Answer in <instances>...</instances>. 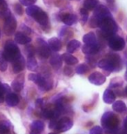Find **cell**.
Here are the masks:
<instances>
[{"label":"cell","mask_w":127,"mask_h":134,"mask_svg":"<svg viewBox=\"0 0 127 134\" xmlns=\"http://www.w3.org/2000/svg\"><path fill=\"white\" fill-rule=\"evenodd\" d=\"M99 27L101 28V34L104 38L110 39L118 31V25L112 17H108L102 20Z\"/></svg>","instance_id":"6da1fadb"},{"label":"cell","mask_w":127,"mask_h":134,"mask_svg":"<svg viewBox=\"0 0 127 134\" xmlns=\"http://www.w3.org/2000/svg\"><path fill=\"white\" fill-rule=\"evenodd\" d=\"M101 123L103 127L104 128L107 132H114L118 128V119L116 115L112 111H107L104 113L101 119Z\"/></svg>","instance_id":"7a4b0ae2"},{"label":"cell","mask_w":127,"mask_h":134,"mask_svg":"<svg viewBox=\"0 0 127 134\" xmlns=\"http://www.w3.org/2000/svg\"><path fill=\"white\" fill-rule=\"evenodd\" d=\"M4 56L6 61L13 62L20 54V51L18 49V45L15 44L14 41L8 40L5 42L4 50Z\"/></svg>","instance_id":"3957f363"},{"label":"cell","mask_w":127,"mask_h":134,"mask_svg":"<svg viewBox=\"0 0 127 134\" xmlns=\"http://www.w3.org/2000/svg\"><path fill=\"white\" fill-rule=\"evenodd\" d=\"M32 18H34L35 21H37V22L39 24L43 30L45 31H49L51 25L49 22V18H48V15L46 14V12H45L44 10L38 7L37 12L32 16Z\"/></svg>","instance_id":"277c9868"},{"label":"cell","mask_w":127,"mask_h":134,"mask_svg":"<svg viewBox=\"0 0 127 134\" xmlns=\"http://www.w3.org/2000/svg\"><path fill=\"white\" fill-rule=\"evenodd\" d=\"M16 29H17V20L15 19V18L12 15H10V17L5 18L4 25V33L7 36H12L14 34Z\"/></svg>","instance_id":"5b68a950"},{"label":"cell","mask_w":127,"mask_h":134,"mask_svg":"<svg viewBox=\"0 0 127 134\" xmlns=\"http://www.w3.org/2000/svg\"><path fill=\"white\" fill-rule=\"evenodd\" d=\"M109 46L111 49L116 52L122 51L125 46V41L119 36H112L109 39Z\"/></svg>","instance_id":"8992f818"},{"label":"cell","mask_w":127,"mask_h":134,"mask_svg":"<svg viewBox=\"0 0 127 134\" xmlns=\"http://www.w3.org/2000/svg\"><path fill=\"white\" fill-rule=\"evenodd\" d=\"M93 17H95L96 18L102 22V20H104V18H106L108 17H112L111 14L109 9L107 7H105L104 5L98 4L95 10H94V14Z\"/></svg>","instance_id":"52a82bcc"},{"label":"cell","mask_w":127,"mask_h":134,"mask_svg":"<svg viewBox=\"0 0 127 134\" xmlns=\"http://www.w3.org/2000/svg\"><path fill=\"white\" fill-rule=\"evenodd\" d=\"M73 126V122L72 120H71L69 118H62V119L58 121L56 125L55 129L59 132H67L68 130H70L71 128Z\"/></svg>","instance_id":"ba28073f"},{"label":"cell","mask_w":127,"mask_h":134,"mask_svg":"<svg viewBox=\"0 0 127 134\" xmlns=\"http://www.w3.org/2000/svg\"><path fill=\"white\" fill-rule=\"evenodd\" d=\"M37 51H38L39 55L45 58H49L51 56V50H50L49 44L42 38L37 39Z\"/></svg>","instance_id":"9c48e42d"},{"label":"cell","mask_w":127,"mask_h":134,"mask_svg":"<svg viewBox=\"0 0 127 134\" xmlns=\"http://www.w3.org/2000/svg\"><path fill=\"white\" fill-rule=\"evenodd\" d=\"M89 81L95 85H101L105 82V77L98 71H95L91 73L88 77Z\"/></svg>","instance_id":"30bf717a"},{"label":"cell","mask_w":127,"mask_h":134,"mask_svg":"<svg viewBox=\"0 0 127 134\" xmlns=\"http://www.w3.org/2000/svg\"><path fill=\"white\" fill-rule=\"evenodd\" d=\"M25 66V58L22 55H19L16 59L12 62V69L15 73H20Z\"/></svg>","instance_id":"8fae6325"},{"label":"cell","mask_w":127,"mask_h":134,"mask_svg":"<svg viewBox=\"0 0 127 134\" xmlns=\"http://www.w3.org/2000/svg\"><path fill=\"white\" fill-rule=\"evenodd\" d=\"M24 83H25V76H24V74L18 75V76L13 80V82L12 84V89L17 92H21L24 87Z\"/></svg>","instance_id":"7c38bea8"},{"label":"cell","mask_w":127,"mask_h":134,"mask_svg":"<svg viewBox=\"0 0 127 134\" xmlns=\"http://www.w3.org/2000/svg\"><path fill=\"white\" fill-rule=\"evenodd\" d=\"M98 65L99 68L104 70V71H115V66H114V65H113V63L112 62V60H111L109 58L100 60L98 62Z\"/></svg>","instance_id":"4fadbf2b"},{"label":"cell","mask_w":127,"mask_h":134,"mask_svg":"<svg viewBox=\"0 0 127 134\" xmlns=\"http://www.w3.org/2000/svg\"><path fill=\"white\" fill-rule=\"evenodd\" d=\"M82 51L86 55H94L99 52V46L98 44H85Z\"/></svg>","instance_id":"5bb4252c"},{"label":"cell","mask_w":127,"mask_h":134,"mask_svg":"<svg viewBox=\"0 0 127 134\" xmlns=\"http://www.w3.org/2000/svg\"><path fill=\"white\" fill-rule=\"evenodd\" d=\"M62 61H63V59H62L61 56L55 53V54H53L52 56H51L50 57L49 63L53 68L59 69L62 66Z\"/></svg>","instance_id":"9a60e30c"},{"label":"cell","mask_w":127,"mask_h":134,"mask_svg":"<svg viewBox=\"0 0 127 134\" xmlns=\"http://www.w3.org/2000/svg\"><path fill=\"white\" fill-rule=\"evenodd\" d=\"M5 102H6L7 105L13 107L18 105V104L19 103V98L17 94L10 92L7 94L6 98H5Z\"/></svg>","instance_id":"2e32d148"},{"label":"cell","mask_w":127,"mask_h":134,"mask_svg":"<svg viewBox=\"0 0 127 134\" xmlns=\"http://www.w3.org/2000/svg\"><path fill=\"white\" fill-rule=\"evenodd\" d=\"M12 15L10 12L8 8L7 3L4 0H0V18H7Z\"/></svg>","instance_id":"e0dca14e"},{"label":"cell","mask_w":127,"mask_h":134,"mask_svg":"<svg viewBox=\"0 0 127 134\" xmlns=\"http://www.w3.org/2000/svg\"><path fill=\"white\" fill-rule=\"evenodd\" d=\"M62 21L64 24H65L66 25H72L78 21V17L74 14H70V13H66L62 16Z\"/></svg>","instance_id":"ac0fdd59"},{"label":"cell","mask_w":127,"mask_h":134,"mask_svg":"<svg viewBox=\"0 0 127 134\" xmlns=\"http://www.w3.org/2000/svg\"><path fill=\"white\" fill-rule=\"evenodd\" d=\"M14 39L18 44H27L31 41V37L26 36V35L24 34L23 32H17L16 33Z\"/></svg>","instance_id":"d6986e66"},{"label":"cell","mask_w":127,"mask_h":134,"mask_svg":"<svg viewBox=\"0 0 127 134\" xmlns=\"http://www.w3.org/2000/svg\"><path fill=\"white\" fill-rule=\"evenodd\" d=\"M48 44H49L50 49L54 51V52H58L62 48V43L58 37H51V38H50Z\"/></svg>","instance_id":"ffe728a7"},{"label":"cell","mask_w":127,"mask_h":134,"mask_svg":"<svg viewBox=\"0 0 127 134\" xmlns=\"http://www.w3.org/2000/svg\"><path fill=\"white\" fill-rule=\"evenodd\" d=\"M115 98H116L115 93L113 92L112 90L107 89V90L104 91V95H103V99H104V103H106L108 104H111L114 103Z\"/></svg>","instance_id":"44dd1931"},{"label":"cell","mask_w":127,"mask_h":134,"mask_svg":"<svg viewBox=\"0 0 127 134\" xmlns=\"http://www.w3.org/2000/svg\"><path fill=\"white\" fill-rule=\"evenodd\" d=\"M62 59L64 61V63L67 64L68 65H77L78 63V60L77 58H75L74 56H72L70 53H64V54L62 56Z\"/></svg>","instance_id":"7402d4cb"},{"label":"cell","mask_w":127,"mask_h":134,"mask_svg":"<svg viewBox=\"0 0 127 134\" xmlns=\"http://www.w3.org/2000/svg\"><path fill=\"white\" fill-rule=\"evenodd\" d=\"M83 41L85 44H97V37L93 32H89L83 37Z\"/></svg>","instance_id":"603a6c76"},{"label":"cell","mask_w":127,"mask_h":134,"mask_svg":"<svg viewBox=\"0 0 127 134\" xmlns=\"http://www.w3.org/2000/svg\"><path fill=\"white\" fill-rule=\"evenodd\" d=\"M81 46V44L79 41H78V40H71L68 44H67V52L68 53H73L74 52H76V51Z\"/></svg>","instance_id":"cb8c5ba5"},{"label":"cell","mask_w":127,"mask_h":134,"mask_svg":"<svg viewBox=\"0 0 127 134\" xmlns=\"http://www.w3.org/2000/svg\"><path fill=\"white\" fill-rule=\"evenodd\" d=\"M112 62L113 63V65L115 66V71H118V70H121V67H122V64H121V58L117 54H112L109 55V57Z\"/></svg>","instance_id":"d4e9b609"},{"label":"cell","mask_w":127,"mask_h":134,"mask_svg":"<svg viewBox=\"0 0 127 134\" xmlns=\"http://www.w3.org/2000/svg\"><path fill=\"white\" fill-rule=\"evenodd\" d=\"M112 109H113V111H115L116 112L121 113V112H124L126 110V105L123 101L118 100L112 104Z\"/></svg>","instance_id":"484cf974"},{"label":"cell","mask_w":127,"mask_h":134,"mask_svg":"<svg viewBox=\"0 0 127 134\" xmlns=\"http://www.w3.org/2000/svg\"><path fill=\"white\" fill-rule=\"evenodd\" d=\"M26 66H27V69H28L29 71H37V62L36 58H35L34 57H28V59H27V63H26Z\"/></svg>","instance_id":"4316f807"},{"label":"cell","mask_w":127,"mask_h":134,"mask_svg":"<svg viewBox=\"0 0 127 134\" xmlns=\"http://www.w3.org/2000/svg\"><path fill=\"white\" fill-rule=\"evenodd\" d=\"M98 4L99 3L98 0H85V2H84V8L87 10H95Z\"/></svg>","instance_id":"83f0119b"},{"label":"cell","mask_w":127,"mask_h":134,"mask_svg":"<svg viewBox=\"0 0 127 134\" xmlns=\"http://www.w3.org/2000/svg\"><path fill=\"white\" fill-rule=\"evenodd\" d=\"M39 88L43 91H49L52 88V82L51 80L45 79L44 77H43V80L41 81V83L38 85Z\"/></svg>","instance_id":"f1b7e54d"},{"label":"cell","mask_w":127,"mask_h":134,"mask_svg":"<svg viewBox=\"0 0 127 134\" xmlns=\"http://www.w3.org/2000/svg\"><path fill=\"white\" fill-rule=\"evenodd\" d=\"M44 128H45L44 123L42 121H40V120H35V121L32 122V124L31 125V129L37 132H42V131L44 130Z\"/></svg>","instance_id":"f546056e"},{"label":"cell","mask_w":127,"mask_h":134,"mask_svg":"<svg viewBox=\"0 0 127 134\" xmlns=\"http://www.w3.org/2000/svg\"><path fill=\"white\" fill-rule=\"evenodd\" d=\"M42 116L45 119H52L55 118V110L51 109H45L42 111Z\"/></svg>","instance_id":"4dcf8cb0"},{"label":"cell","mask_w":127,"mask_h":134,"mask_svg":"<svg viewBox=\"0 0 127 134\" xmlns=\"http://www.w3.org/2000/svg\"><path fill=\"white\" fill-rule=\"evenodd\" d=\"M29 79L31 80V81H32L33 83H35V84H37V85H38L40 83H41V81L43 80V76H41V75L39 74H36V73H31L29 75Z\"/></svg>","instance_id":"1f68e13d"},{"label":"cell","mask_w":127,"mask_h":134,"mask_svg":"<svg viewBox=\"0 0 127 134\" xmlns=\"http://www.w3.org/2000/svg\"><path fill=\"white\" fill-rule=\"evenodd\" d=\"M10 131V123L7 121L0 122V134H7Z\"/></svg>","instance_id":"d6a6232c"},{"label":"cell","mask_w":127,"mask_h":134,"mask_svg":"<svg viewBox=\"0 0 127 134\" xmlns=\"http://www.w3.org/2000/svg\"><path fill=\"white\" fill-rule=\"evenodd\" d=\"M80 16H81L80 22L82 25H85V24L86 23V21H87V19H88V16H89L88 10L86 9H85V8L80 9Z\"/></svg>","instance_id":"836d02e7"},{"label":"cell","mask_w":127,"mask_h":134,"mask_svg":"<svg viewBox=\"0 0 127 134\" xmlns=\"http://www.w3.org/2000/svg\"><path fill=\"white\" fill-rule=\"evenodd\" d=\"M89 71V66L85 64H80L76 67V72L78 74H84Z\"/></svg>","instance_id":"e575fe53"},{"label":"cell","mask_w":127,"mask_h":134,"mask_svg":"<svg viewBox=\"0 0 127 134\" xmlns=\"http://www.w3.org/2000/svg\"><path fill=\"white\" fill-rule=\"evenodd\" d=\"M123 85V80L120 79V77H115L112 80L110 84V87L112 88H118L120 85Z\"/></svg>","instance_id":"d590c367"},{"label":"cell","mask_w":127,"mask_h":134,"mask_svg":"<svg viewBox=\"0 0 127 134\" xmlns=\"http://www.w3.org/2000/svg\"><path fill=\"white\" fill-rule=\"evenodd\" d=\"M100 24L101 22L99 21L98 18H96L95 17H93L91 18V21H90V26L92 28H95V27H98V26H100Z\"/></svg>","instance_id":"8d00e7d4"},{"label":"cell","mask_w":127,"mask_h":134,"mask_svg":"<svg viewBox=\"0 0 127 134\" xmlns=\"http://www.w3.org/2000/svg\"><path fill=\"white\" fill-rule=\"evenodd\" d=\"M25 52L28 55V57H34L35 54V49L32 45H27L25 47Z\"/></svg>","instance_id":"74e56055"},{"label":"cell","mask_w":127,"mask_h":134,"mask_svg":"<svg viewBox=\"0 0 127 134\" xmlns=\"http://www.w3.org/2000/svg\"><path fill=\"white\" fill-rule=\"evenodd\" d=\"M90 134H103V129L100 126H94L90 130Z\"/></svg>","instance_id":"f35d334b"},{"label":"cell","mask_w":127,"mask_h":134,"mask_svg":"<svg viewBox=\"0 0 127 134\" xmlns=\"http://www.w3.org/2000/svg\"><path fill=\"white\" fill-rule=\"evenodd\" d=\"M14 10H15V12L16 13H17L18 15H23V13H24V10H23V7H22V5H21L20 4H18V3H17V4H15L14 5Z\"/></svg>","instance_id":"ab89813d"},{"label":"cell","mask_w":127,"mask_h":134,"mask_svg":"<svg viewBox=\"0 0 127 134\" xmlns=\"http://www.w3.org/2000/svg\"><path fill=\"white\" fill-rule=\"evenodd\" d=\"M19 2L25 6H31L37 2V0H19Z\"/></svg>","instance_id":"60d3db41"},{"label":"cell","mask_w":127,"mask_h":134,"mask_svg":"<svg viewBox=\"0 0 127 134\" xmlns=\"http://www.w3.org/2000/svg\"><path fill=\"white\" fill-rule=\"evenodd\" d=\"M64 73L66 75V76H72V73H73V71H72V69L71 68V67L69 66H65L64 69Z\"/></svg>","instance_id":"b9f144b4"},{"label":"cell","mask_w":127,"mask_h":134,"mask_svg":"<svg viewBox=\"0 0 127 134\" xmlns=\"http://www.w3.org/2000/svg\"><path fill=\"white\" fill-rule=\"evenodd\" d=\"M6 70H7V62H6V61H4V62L0 64V71H5Z\"/></svg>","instance_id":"7bdbcfd3"},{"label":"cell","mask_w":127,"mask_h":134,"mask_svg":"<svg viewBox=\"0 0 127 134\" xmlns=\"http://www.w3.org/2000/svg\"><path fill=\"white\" fill-rule=\"evenodd\" d=\"M43 104H44V100H43L42 98H37L36 100V105L37 107H42Z\"/></svg>","instance_id":"ee69618b"},{"label":"cell","mask_w":127,"mask_h":134,"mask_svg":"<svg viewBox=\"0 0 127 134\" xmlns=\"http://www.w3.org/2000/svg\"><path fill=\"white\" fill-rule=\"evenodd\" d=\"M21 29H22V30H24L25 31H24V32H25V33H31V30L30 28H28V27H26L25 25H22L21 26Z\"/></svg>","instance_id":"f6af8a7d"},{"label":"cell","mask_w":127,"mask_h":134,"mask_svg":"<svg viewBox=\"0 0 127 134\" xmlns=\"http://www.w3.org/2000/svg\"><path fill=\"white\" fill-rule=\"evenodd\" d=\"M4 61H6V60H5V58H4V53H3V52H0V64L3 63V62H4Z\"/></svg>","instance_id":"bcb514c9"},{"label":"cell","mask_w":127,"mask_h":134,"mask_svg":"<svg viewBox=\"0 0 127 134\" xmlns=\"http://www.w3.org/2000/svg\"><path fill=\"white\" fill-rule=\"evenodd\" d=\"M4 94H3V93H1V92H0V104H1V103H3V102H4Z\"/></svg>","instance_id":"7dc6e473"},{"label":"cell","mask_w":127,"mask_h":134,"mask_svg":"<svg viewBox=\"0 0 127 134\" xmlns=\"http://www.w3.org/2000/svg\"><path fill=\"white\" fill-rule=\"evenodd\" d=\"M124 126H125V128L127 130V116L125 119H124Z\"/></svg>","instance_id":"c3c4849f"},{"label":"cell","mask_w":127,"mask_h":134,"mask_svg":"<svg viewBox=\"0 0 127 134\" xmlns=\"http://www.w3.org/2000/svg\"><path fill=\"white\" fill-rule=\"evenodd\" d=\"M30 134H39V132H35V131H31V133Z\"/></svg>","instance_id":"681fc988"},{"label":"cell","mask_w":127,"mask_h":134,"mask_svg":"<svg viewBox=\"0 0 127 134\" xmlns=\"http://www.w3.org/2000/svg\"><path fill=\"white\" fill-rule=\"evenodd\" d=\"M108 3H110V4H112L113 2H114V0H107Z\"/></svg>","instance_id":"f907efd6"},{"label":"cell","mask_w":127,"mask_h":134,"mask_svg":"<svg viewBox=\"0 0 127 134\" xmlns=\"http://www.w3.org/2000/svg\"><path fill=\"white\" fill-rule=\"evenodd\" d=\"M125 95L127 96V86H126V88L125 89Z\"/></svg>","instance_id":"816d5d0a"},{"label":"cell","mask_w":127,"mask_h":134,"mask_svg":"<svg viewBox=\"0 0 127 134\" xmlns=\"http://www.w3.org/2000/svg\"><path fill=\"white\" fill-rule=\"evenodd\" d=\"M125 79L127 80V71H126V72H125Z\"/></svg>","instance_id":"f5cc1de1"},{"label":"cell","mask_w":127,"mask_h":134,"mask_svg":"<svg viewBox=\"0 0 127 134\" xmlns=\"http://www.w3.org/2000/svg\"><path fill=\"white\" fill-rule=\"evenodd\" d=\"M49 134H57V133H54V132H51V133H49Z\"/></svg>","instance_id":"db71d44e"},{"label":"cell","mask_w":127,"mask_h":134,"mask_svg":"<svg viewBox=\"0 0 127 134\" xmlns=\"http://www.w3.org/2000/svg\"><path fill=\"white\" fill-rule=\"evenodd\" d=\"M126 42H127V37H126Z\"/></svg>","instance_id":"11a10c76"},{"label":"cell","mask_w":127,"mask_h":134,"mask_svg":"<svg viewBox=\"0 0 127 134\" xmlns=\"http://www.w3.org/2000/svg\"><path fill=\"white\" fill-rule=\"evenodd\" d=\"M0 35H1V32H0Z\"/></svg>","instance_id":"9f6ffc18"}]
</instances>
